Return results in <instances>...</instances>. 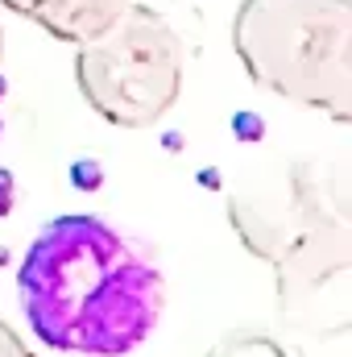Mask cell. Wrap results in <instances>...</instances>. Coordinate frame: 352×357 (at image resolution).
Instances as JSON below:
<instances>
[{
  "mask_svg": "<svg viewBox=\"0 0 352 357\" xmlns=\"http://www.w3.org/2000/svg\"><path fill=\"white\" fill-rule=\"evenodd\" d=\"M17 295L33 337L58 354L125 357L162 320L166 278L158 258L91 212H67L29 241Z\"/></svg>",
  "mask_w": 352,
  "mask_h": 357,
  "instance_id": "1",
  "label": "cell"
},
{
  "mask_svg": "<svg viewBox=\"0 0 352 357\" xmlns=\"http://www.w3.org/2000/svg\"><path fill=\"white\" fill-rule=\"evenodd\" d=\"M228 220L245 250L273 266L282 316L311 307L323 287L340 282L352 266L349 204L336 178H323L319 167L294 162L269 191H237Z\"/></svg>",
  "mask_w": 352,
  "mask_h": 357,
  "instance_id": "2",
  "label": "cell"
},
{
  "mask_svg": "<svg viewBox=\"0 0 352 357\" xmlns=\"http://www.w3.org/2000/svg\"><path fill=\"white\" fill-rule=\"evenodd\" d=\"M232 50L269 96L349 125L352 0H241Z\"/></svg>",
  "mask_w": 352,
  "mask_h": 357,
  "instance_id": "3",
  "label": "cell"
},
{
  "mask_svg": "<svg viewBox=\"0 0 352 357\" xmlns=\"http://www.w3.org/2000/svg\"><path fill=\"white\" fill-rule=\"evenodd\" d=\"M75 84L99 121L150 129L182 96L186 46L158 8L133 0L99 38L75 50Z\"/></svg>",
  "mask_w": 352,
  "mask_h": 357,
  "instance_id": "4",
  "label": "cell"
},
{
  "mask_svg": "<svg viewBox=\"0 0 352 357\" xmlns=\"http://www.w3.org/2000/svg\"><path fill=\"white\" fill-rule=\"evenodd\" d=\"M0 4L8 13L33 21L50 38L83 46L91 38H99L133 0H0Z\"/></svg>",
  "mask_w": 352,
  "mask_h": 357,
  "instance_id": "5",
  "label": "cell"
},
{
  "mask_svg": "<svg viewBox=\"0 0 352 357\" xmlns=\"http://www.w3.org/2000/svg\"><path fill=\"white\" fill-rule=\"evenodd\" d=\"M207 357H294L278 337L257 333V328H241V333H228L220 345H211Z\"/></svg>",
  "mask_w": 352,
  "mask_h": 357,
  "instance_id": "6",
  "label": "cell"
},
{
  "mask_svg": "<svg viewBox=\"0 0 352 357\" xmlns=\"http://www.w3.org/2000/svg\"><path fill=\"white\" fill-rule=\"evenodd\" d=\"M0 357H33V349L21 341V333L8 320H0Z\"/></svg>",
  "mask_w": 352,
  "mask_h": 357,
  "instance_id": "7",
  "label": "cell"
},
{
  "mask_svg": "<svg viewBox=\"0 0 352 357\" xmlns=\"http://www.w3.org/2000/svg\"><path fill=\"white\" fill-rule=\"evenodd\" d=\"M0 63H4V29H0ZM0 91H4V75H0Z\"/></svg>",
  "mask_w": 352,
  "mask_h": 357,
  "instance_id": "8",
  "label": "cell"
}]
</instances>
